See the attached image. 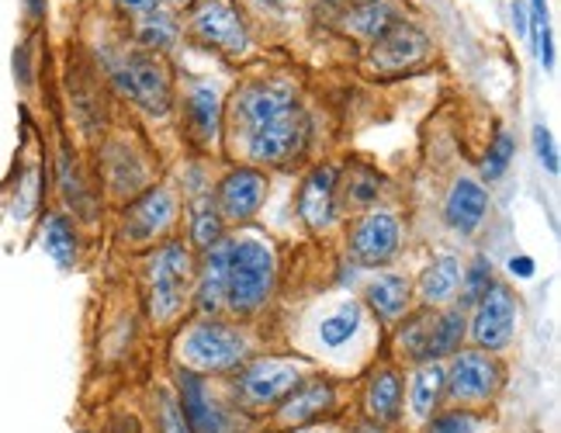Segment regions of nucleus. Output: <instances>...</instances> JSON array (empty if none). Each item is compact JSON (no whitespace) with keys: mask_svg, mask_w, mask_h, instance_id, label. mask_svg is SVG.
Returning a JSON list of instances; mask_svg holds the SVG:
<instances>
[{"mask_svg":"<svg viewBox=\"0 0 561 433\" xmlns=\"http://www.w3.org/2000/svg\"><path fill=\"white\" fill-rule=\"evenodd\" d=\"M277 257L274 247L256 232H243L226 243V306L250 316L264 306L274 292Z\"/></svg>","mask_w":561,"mask_h":433,"instance_id":"f257e3e1","label":"nucleus"},{"mask_svg":"<svg viewBox=\"0 0 561 433\" xmlns=\"http://www.w3.org/2000/svg\"><path fill=\"white\" fill-rule=\"evenodd\" d=\"M160 433H191L178 399H170L167 392L160 396Z\"/></svg>","mask_w":561,"mask_h":433,"instance_id":"4c0bfd02","label":"nucleus"},{"mask_svg":"<svg viewBox=\"0 0 561 433\" xmlns=\"http://www.w3.org/2000/svg\"><path fill=\"white\" fill-rule=\"evenodd\" d=\"M298 107V91L295 83L285 77H256L247 80L240 91L229 101V122L236 133L250 136L253 128H261L280 115H288Z\"/></svg>","mask_w":561,"mask_h":433,"instance_id":"20e7f679","label":"nucleus"},{"mask_svg":"<svg viewBox=\"0 0 561 433\" xmlns=\"http://www.w3.org/2000/svg\"><path fill=\"white\" fill-rule=\"evenodd\" d=\"M38 247L46 250L56 267L70 271L77 264V253H80V236H77V226L67 212H49L46 223L38 229Z\"/></svg>","mask_w":561,"mask_h":433,"instance_id":"aec40b11","label":"nucleus"},{"mask_svg":"<svg viewBox=\"0 0 561 433\" xmlns=\"http://www.w3.org/2000/svg\"><path fill=\"white\" fill-rule=\"evenodd\" d=\"M11 67H14V80H18V87H21V91H28V87L35 83V62H32V42H28V38L21 42V46L14 49Z\"/></svg>","mask_w":561,"mask_h":433,"instance_id":"e433bc0d","label":"nucleus"},{"mask_svg":"<svg viewBox=\"0 0 561 433\" xmlns=\"http://www.w3.org/2000/svg\"><path fill=\"white\" fill-rule=\"evenodd\" d=\"M364 301L381 322H396L409 309V281L402 274H378L364 285Z\"/></svg>","mask_w":561,"mask_h":433,"instance_id":"4be33fe9","label":"nucleus"},{"mask_svg":"<svg viewBox=\"0 0 561 433\" xmlns=\"http://www.w3.org/2000/svg\"><path fill=\"white\" fill-rule=\"evenodd\" d=\"M178 351L194 375H215L240 367L250 343L236 327H226L219 319H202L184 330V337L178 340Z\"/></svg>","mask_w":561,"mask_h":433,"instance_id":"f03ea898","label":"nucleus"},{"mask_svg":"<svg viewBox=\"0 0 561 433\" xmlns=\"http://www.w3.org/2000/svg\"><path fill=\"white\" fill-rule=\"evenodd\" d=\"M21 8H25V14L32 21H42V18H46V11H49V0H21Z\"/></svg>","mask_w":561,"mask_h":433,"instance_id":"79ce46f5","label":"nucleus"},{"mask_svg":"<svg viewBox=\"0 0 561 433\" xmlns=\"http://www.w3.org/2000/svg\"><path fill=\"white\" fill-rule=\"evenodd\" d=\"M174 212H178L174 191L163 184L146 187L139 198L125 208V240H133V243L157 240V236H163L167 226L174 223Z\"/></svg>","mask_w":561,"mask_h":433,"instance_id":"2eb2a0df","label":"nucleus"},{"mask_svg":"<svg viewBox=\"0 0 561 433\" xmlns=\"http://www.w3.org/2000/svg\"><path fill=\"white\" fill-rule=\"evenodd\" d=\"M510 274L513 277H534V271H537V264H534V257H527V253H520V257H510Z\"/></svg>","mask_w":561,"mask_h":433,"instance_id":"a19ab883","label":"nucleus"},{"mask_svg":"<svg viewBox=\"0 0 561 433\" xmlns=\"http://www.w3.org/2000/svg\"><path fill=\"white\" fill-rule=\"evenodd\" d=\"M178 35H181V25L174 21V14L163 8L139 14L136 21V38H139V46H146V53H167L178 42Z\"/></svg>","mask_w":561,"mask_h":433,"instance_id":"cd10ccee","label":"nucleus"},{"mask_svg":"<svg viewBox=\"0 0 561 433\" xmlns=\"http://www.w3.org/2000/svg\"><path fill=\"white\" fill-rule=\"evenodd\" d=\"M146 277H149V312H153V319L157 322L174 319L184 309L187 288L194 281L191 250L178 240H163L157 253L149 257Z\"/></svg>","mask_w":561,"mask_h":433,"instance_id":"7ed1b4c3","label":"nucleus"},{"mask_svg":"<svg viewBox=\"0 0 561 433\" xmlns=\"http://www.w3.org/2000/svg\"><path fill=\"white\" fill-rule=\"evenodd\" d=\"M434 312L426 306L420 312H413L399 330V354L416 361V364H426L430 361V333H434Z\"/></svg>","mask_w":561,"mask_h":433,"instance_id":"c756f323","label":"nucleus"},{"mask_svg":"<svg viewBox=\"0 0 561 433\" xmlns=\"http://www.w3.org/2000/svg\"><path fill=\"white\" fill-rule=\"evenodd\" d=\"M364 402H368V413L378 420V423H388L399 417L402 409V378L396 367H378V372L371 375L368 381V396H364Z\"/></svg>","mask_w":561,"mask_h":433,"instance_id":"b1692460","label":"nucleus"},{"mask_svg":"<svg viewBox=\"0 0 561 433\" xmlns=\"http://www.w3.org/2000/svg\"><path fill=\"white\" fill-rule=\"evenodd\" d=\"M56 178H59V191H62V198H67V205L77 215H83V219H91V215H94V202H91V191H88V184H83L80 170H77V160L70 157V149H59V157H56Z\"/></svg>","mask_w":561,"mask_h":433,"instance_id":"bb28decb","label":"nucleus"},{"mask_svg":"<svg viewBox=\"0 0 561 433\" xmlns=\"http://www.w3.org/2000/svg\"><path fill=\"white\" fill-rule=\"evenodd\" d=\"M458 285H461V260L455 253H437L423 267L416 292L423 298V306L434 309V306H447V301L458 295Z\"/></svg>","mask_w":561,"mask_h":433,"instance_id":"6ab92c4d","label":"nucleus"},{"mask_svg":"<svg viewBox=\"0 0 561 433\" xmlns=\"http://www.w3.org/2000/svg\"><path fill=\"white\" fill-rule=\"evenodd\" d=\"M489 215V191L482 181H471V178H461L450 187L447 202H444V223L455 229V232H465L471 236L485 223Z\"/></svg>","mask_w":561,"mask_h":433,"instance_id":"f3484780","label":"nucleus"},{"mask_svg":"<svg viewBox=\"0 0 561 433\" xmlns=\"http://www.w3.org/2000/svg\"><path fill=\"white\" fill-rule=\"evenodd\" d=\"M430 53V38L420 25L405 18H396L378 38H371V49H368V67L375 73H402L409 67L423 62Z\"/></svg>","mask_w":561,"mask_h":433,"instance_id":"1a4fd4ad","label":"nucleus"},{"mask_svg":"<svg viewBox=\"0 0 561 433\" xmlns=\"http://www.w3.org/2000/svg\"><path fill=\"white\" fill-rule=\"evenodd\" d=\"M468 333V316L465 309H447L434 319V333H430V361L434 357H450L461 351Z\"/></svg>","mask_w":561,"mask_h":433,"instance_id":"c85d7f7f","label":"nucleus"},{"mask_svg":"<svg viewBox=\"0 0 561 433\" xmlns=\"http://www.w3.org/2000/svg\"><path fill=\"white\" fill-rule=\"evenodd\" d=\"M295 433H330V430H316V426H312V430H295Z\"/></svg>","mask_w":561,"mask_h":433,"instance_id":"37998d69","label":"nucleus"},{"mask_svg":"<svg viewBox=\"0 0 561 433\" xmlns=\"http://www.w3.org/2000/svg\"><path fill=\"white\" fill-rule=\"evenodd\" d=\"M122 91L133 98L149 115H167L174 107V77L157 53H128L125 67L115 73Z\"/></svg>","mask_w":561,"mask_h":433,"instance_id":"423d86ee","label":"nucleus"},{"mask_svg":"<svg viewBox=\"0 0 561 433\" xmlns=\"http://www.w3.org/2000/svg\"><path fill=\"white\" fill-rule=\"evenodd\" d=\"M510 18H513V32L520 35V38H527V35H530V14H527V4H524V0H513Z\"/></svg>","mask_w":561,"mask_h":433,"instance_id":"58836bf2","label":"nucleus"},{"mask_svg":"<svg viewBox=\"0 0 561 433\" xmlns=\"http://www.w3.org/2000/svg\"><path fill=\"white\" fill-rule=\"evenodd\" d=\"M306 143H309V122L301 115V107L295 112L280 115L261 128H253L250 136H243L247 146V157L261 167H285L295 157L306 153Z\"/></svg>","mask_w":561,"mask_h":433,"instance_id":"0eeeda50","label":"nucleus"},{"mask_svg":"<svg viewBox=\"0 0 561 433\" xmlns=\"http://www.w3.org/2000/svg\"><path fill=\"white\" fill-rule=\"evenodd\" d=\"M516 337V301L506 285H492L485 298L474 306L471 319V340L479 343V351L500 354Z\"/></svg>","mask_w":561,"mask_h":433,"instance_id":"9b49d317","label":"nucleus"},{"mask_svg":"<svg viewBox=\"0 0 561 433\" xmlns=\"http://www.w3.org/2000/svg\"><path fill=\"white\" fill-rule=\"evenodd\" d=\"M360 322H364V312H360V301H343V306L327 316L319 322V343L322 346H330V351H340V346H347L357 330H360Z\"/></svg>","mask_w":561,"mask_h":433,"instance_id":"a878e982","label":"nucleus"},{"mask_svg":"<svg viewBox=\"0 0 561 433\" xmlns=\"http://www.w3.org/2000/svg\"><path fill=\"white\" fill-rule=\"evenodd\" d=\"M482 426H485V420L479 413L458 406V409H447V413H437L430 420L426 433H482Z\"/></svg>","mask_w":561,"mask_h":433,"instance_id":"f704fd0d","label":"nucleus"},{"mask_svg":"<svg viewBox=\"0 0 561 433\" xmlns=\"http://www.w3.org/2000/svg\"><path fill=\"white\" fill-rule=\"evenodd\" d=\"M492 285H495V281H492V260L485 253L471 257V264L461 271V285H458L461 288V309L479 306Z\"/></svg>","mask_w":561,"mask_h":433,"instance_id":"473e14b6","label":"nucleus"},{"mask_svg":"<svg viewBox=\"0 0 561 433\" xmlns=\"http://www.w3.org/2000/svg\"><path fill=\"white\" fill-rule=\"evenodd\" d=\"M267 4H277V0H267Z\"/></svg>","mask_w":561,"mask_h":433,"instance_id":"49530a36","label":"nucleus"},{"mask_svg":"<svg viewBox=\"0 0 561 433\" xmlns=\"http://www.w3.org/2000/svg\"><path fill=\"white\" fill-rule=\"evenodd\" d=\"M530 139H534V153H537V160H541V167H545L548 173H558L561 163H558V146H554L551 128H548V125H534Z\"/></svg>","mask_w":561,"mask_h":433,"instance_id":"c9c22d12","label":"nucleus"},{"mask_svg":"<svg viewBox=\"0 0 561 433\" xmlns=\"http://www.w3.org/2000/svg\"><path fill=\"white\" fill-rule=\"evenodd\" d=\"M184 118L191 136L198 143H211L222 128V98L215 87H194L184 101Z\"/></svg>","mask_w":561,"mask_h":433,"instance_id":"412c9836","label":"nucleus"},{"mask_svg":"<svg viewBox=\"0 0 561 433\" xmlns=\"http://www.w3.org/2000/svg\"><path fill=\"white\" fill-rule=\"evenodd\" d=\"M298 381H301V375H298L295 361L261 357L240 375V385L236 388H240V399L250 409H267V406H277L280 399H285Z\"/></svg>","mask_w":561,"mask_h":433,"instance_id":"ddd939ff","label":"nucleus"},{"mask_svg":"<svg viewBox=\"0 0 561 433\" xmlns=\"http://www.w3.org/2000/svg\"><path fill=\"white\" fill-rule=\"evenodd\" d=\"M194 306H198L202 312H219L226 306V243L211 247L205 253V267L198 274Z\"/></svg>","mask_w":561,"mask_h":433,"instance_id":"5701e85b","label":"nucleus"},{"mask_svg":"<svg viewBox=\"0 0 561 433\" xmlns=\"http://www.w3.org/2000/svg\"><path fill=\"white\" fill-rule=\"evenodd\" d=\"M396 21V8L385 4V0H375V4H357L351 14H347V29L360 38H378L388 25Z\"/></svg>","mask_w":561,"mask_h":433,"instance_id":"2f4dec72","label":"nucleus"},{"mask_svg":"<svg viewBox=\"0 0 561 433\" xmlns=\"http://www.w3.org/2000/svg\"><path fill=\"white\" fill-rule=\"evenodd\" d=\"M503 385V367L492 361L485 351H458L455 364L444 378V392L450 402L458 406H474V402H489Z\"/></svg>","mask_w":561,"mask_h":433,"instance_id":"6e6552de","label":"nucleus"},{"mask_svg":"<svg viewBox=\"0 0 561 433\" xmlns=\"http://www.w3.org/2000/svg\"><path fill=\"white\" fill-rule=\"evenodd\" d=\"M174 4H194V0H174Z\"/></svg>","mask_w":561,"mask_h":433,"instance_id":"c03bdc74","label":"nucleus"},{"mask_svg":"<svg viewBox=\"0 0 561 433\" xmlns=\"http://www.w3.org/2000/svg\"><path fill=\"white\" fill-rule=\"evenodd\" d=\"M178 388H181V402L178 406H181L191 433H236L232 413L226 406L215 402V396L208 392V385H205L202 375L181 372Z\"/></svg>","mask_w":561,"mask_h":433,"instance_id":"4468645a","label":"nucleus"},{"mask_svg":"<svg viewBox=\"0 0 561 433\" xmlns=\"http://www.w3.org/2000/svg\"><path fill=\"white\" fill-rule=\"evenodd\" d=\"M222 229H226V223H222V215L215 212L211 198H198L191 205V240H194V247L208 253L211 247L226 243Z\"/></svg>","mask_w":561,"mask_h":433,"instance_id":"7c9ffc66","label":"nucleus"},{"mask_svg":"<svg viewBox=\"0 0 561 433\" xmlns=\"http://www.w3.org/2000/svg\"><path fill=\"white\" fill-rule=\"evenodd\" d=\"M402 243V223L399 215L385 212V208H371L354 219L351 226V257L360 267H381L388 264Z\"/></svg>","mask_w":561,"mask_h":433,"instance_id":"9d476101","label":"nucleus"},{"mask_svg":"<svg viewBox=\"0 0 561 433\" xmlns=\"http://www.w3.org/2000/svg\"><path fill=\"white\" fill-rule=\"evenodd\" d=\"M357 4H375V0H357Z\"/></svg>","mask_w":561,"mask_h":433,"instance_id":"a18cd8bd","label":"nucleus"},{"mask_svg":"<svg viewBox=\"0 0 561 433\" xmlns=\"http://www.w3.org/2000/svg\"><path fill=\"white\" fill-rule=\"evenodd\" d=\"M187 29L208 49L226 56H243L250 49V32L236 0H194L187 4Z\"/></svg>","mask_w":561,"mask_h":433,"instance_id":"39448f33","label":"nucleus"},{"mask_svg":"<svg viewBox=\"0 0 561 433\" xmlns=\"http://www.w3.org/2000/svg\"><path fill=\"white\" fill-rule=\"evenodd\" d=\"M267 198V173L256 167H236L215 187V212L222 223H247Z\"/></svg>","mask_w":561,"mask_h":433,"instance_id":"f8f14e48","label":"nucleus"},{"mask_svg":"<svg viewBox=\"0 0 561 433\" xmlns=\"http://www.w3.org/2000/svg\"><path fill=\"white\" fill-rule=\"evenodd\" d=\"M336 184L333 167H316L298 187V215L309 229L322 232L336 223Z\"/></svg>","mask_w":561,"mask_h":433,"instance_id":"dca6fc26","label":"nucleus"},{"mask_svg":"<svg viewBox=\"0 0 561 433\" xmlns=\"http://www.w3.org/2000/svg\"><path fill=\"white\" fill-rule=\"evenodd\" d=\"M115 4L125 11V14H149V11H160L163 0H115Z\"/></svg>","mask_w":561,"mask_h":433,"instance_id":"ea45409f","label":"nucleus"},{"mask_svg":"<svg viewBox=\"0 0 561 433\" xmlns=\"http://www.w3.org/2000/svg\"><path fill=\"white\" fill-rule=\"evenodd\" d=\"M513 153H516V143H513V136L510 133H495V139H492V146H489V153H485V160H482V181H500L503 173L510 170V163H513Z\"/></svg>","mask_w":561,"mask_h":433,"instance_id":"72a5a7b5","label":"nucleus"},{"mask_svg":"<svg viewBox=\"0 0 561 433\" xmlns=\"http://www.w3.org/2000/svg\"><path fill=\"white\" fill-rule=\"evenodd\" d=\"M444 378L447 372L437 364V361H426L416 367V375L409 378V406H413V413L420 420H430L434 417V409L444 396Z\"/></svg>","mask_w":561,"mask_h":433,"instance_id":"393cba45","label":"nucleus"},{"mask_svg":"<svg viewBox=\"0 0 561 433\" xmlns=\"http://www.w3.org/2000/svg\"><path fill=\"white\" fill-rule=\"evenodd\" d=\"M336 402V388L327 378H309V381H298L291 392L280 399V423L285 426H301V423H312L319 420L327 409H333Z\"/></svg>","mask_w":561,"mask_h":433,"instance_id":"a211bd4d","label":"nucleus"}]
</instances>
